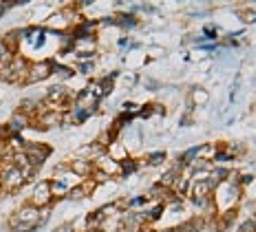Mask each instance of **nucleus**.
I'll return each mask as SVG.
<instances>
[{
    "label": "nucleus",
    "instance_id": "f257e3e1",
    "mask_svg": "<svg viewBox=\"0 0 256 232\" xmlns=\"http://www.w3.org/2000/svg\"><path fill=\"white\" fill-rule=\"evenodd\" d=\"M22 153L26 155V159H29L31 168L38 170L40 166L46 161V157L51 155V148H49V146H44V144H24Z\"/></svg>",
    "mask_w": 256,
    "mask_h": 232
},
{
    "label": "nucleus",
    "instance_id": "f03ea898",
    "mask_svg": "<svg viewBox=\"0 0 256 232\" xmlns=\"http://www.w3.org/2000/svg\"><path fill=\"white\" fill-rule=\"evenodd\" d=\"M51 75H53V62L44 60V62L29 64V71H26L24 84H38V82H42V80H49Z\"/></svg>",
    "mask_w": 256,
    "mask_h": 232
},
{
    "label": "nucleus",
    "instance_id": "7ed1b4c3",
    "mask_svg": "<svg viewBox=\"0 0 256 232\" xmlns=\"http://www.w3.org/2000/svg\"><path fill=\"white\" fill-rule=\"evenodd\" d=\"M64 122V113H60L58 109H49V111H42L38 115V124H31V126L40 128V131H49V128H56Z\"/></svg>",
    "mask_w": 256,
    "mask_h": 232
},
{
    "label": "nucleus",
    "instance_id": "20e7f679",
    "mask_svg": "<svg viewBox=\"0 0 256 232\" xmlns=\"http://www.w3.org/2000/svg\"><path fill=\"white\" fill-rule=\"evenodd\" d=\"M51 201H53L51 181H40L38 186L34 188V195H31V206H36V208H46Z\"/></svg>",
    "mask_w": 256,
    "mask_h": 232
},
{
    "label": "nucleus",
    "instance_id": "39448f33",
    "mask_svg": "<svg viewBox=\"0 0 256 232\" xmlns=\"http://www.w3.org/2000/svg\"><path fill=\"white\" fill-rule=\"evenodd\" d=\"M16 217V225H34V228H38V208L31 206V203H26L18 210V212H14Z\"/></svg>",
    "mask_w": 256,
    "mask_h": 232
},
{
    "label": "nucleus",
    "instance_id": "423d86ee",
    "mask_svg": "<svg viewBox=\"0 0 256 232\" xmlns=\"http://www.w3.org/2000/svg\"><path fill=\"white\" fill-rule=\"evenodd\" d=\"M71 172L76 177H90L93 175V170H95V164L90 159H82V157H78L76 161H71Z\"/></svg>",
    "mask_w": 256,
    "mask_h": 232
},
{
    "label": "nucleus",
    "instance_id": "0eeeda50",
    "mask_svg": "<svg viewBox=\"0 0 256 232\" xmlns=\"http://www.w3.org/2000/svg\"><path fill=\"white\" fill-rule=\"evenodd\" d=\"M98 170L106 172V175H108V177H113V175H122L120 161L110 159L108 155H100V157H98Z\"/></svg>",
    "mask_w": 256,
    "mask_h": 232
},
{
    "label": "nucleus",
    "instance_id": "6e6552de",
    "mask_svg": "<svg viewBox=\"0 0 256 232\" xmlns=\"http://www.w3.org/2000/svg\"><path fill=\"white\" fill-rule=\"evenodd\" d=\"M210 188H212L210 181H196L194 186H192V195H194V201L199 203V206H206V203H208Z\"/></svg>",
    "mask_w": 256,
    "mask_h": 232
},
{
    "label": "nucleus",
    "instance_id": "1a4fd4ad",
    "mask_svg": "<svg viewBox=\"0 0 256 232\" xmlns=\"http://www.w3.org/2000/svg\"><path fill=\"white\" fill-rule=\"evenodd\" d=\"M108 157H110V159H115V161H120V164H122L124 159H128V153H126V148L122 146L120 142H113V144H110V155H108Z\"/></svg>",
    "mask_w": 256,
    "mask_h": 232
},
{
    "label": "nucleus",
    "instance_id": "9d476101",
    "mask_svg": "<svg viewBox=\"0 0 256 232\" xmlns=\"http://www.w3.org/2000/svg\"><path fill=\"white\" fill-rule=\"evenodd\" d=\"M84 197H88V195L84 192L82 186H73L71 190H68V195H66V199H71V201H80V199H84Z\"/></svg>",
    "mask_w": 256,
    "mask_h": 232
},
{
    "label": "nucleus",
    "instance_id": "9b49d317",
    "mask_svg": "<svg viewBox=\"0 0 256 232\" xmlns=\"http://www.w3.org/2000/svg\"><path fill=\"white\" fill-rule=\"evenodd\" d=\"M93 69H95V64L93 62H82L80 64V73H84V75H88V73H93Z\"/></svg>",
    "mask_w": 256,
    "mask_h": 232
},
{
    "label": "nucleus",
    "instance_id": "f8f14e48",
    "mask_svg": "<svg viewBox=\"0 0 256 232\" xmlns=\"http://www.w3.org/2000/svg\"><path fill=\"white\" fill-rule=\"evenodd\" d=\"M164 159H166V155H164V153H154V155H150L148 164H150V166H157V164H162Z\"/></svg>",
    "mask_w": 256,
    "mask_h": 232
},
{
    "label": "nucleus",
    "instance_id": "ddd939ff",
    "mask_svg": "<svg viewBox=\"0 0 256 232\" xmlns=\"http://www.w3.org/2000/svg\"><path fill=\"white\" fill-rule=\"evenodd\" d=\"M194 102H208V93L206 91H201V89H194Z\"/></svg>",
    "mask_w": 256,
    "mask_h": 232
},
{
    "label": "nucleus",
    "instance_id": "4468645a",
    "mask_svg": "<svg viewBox=\"0 0 256 232\" xmlns=\"http://www.w3.org/2000/svg\"><path fill=\"white\" fill-rule=\"evenodd\" d=\"M241 232H256V219H250L248 223L241 228Z\"/></svg>",
    "mask_w": 256,
    "mask_h": 232
},
{
    "label": "nucleus",
    "instance_id": "2eb2a0df",
    "mask_svg": "<svg viewBox=\"0 0 256 232\" xmlns=\"http://www.w3.org/2000/svg\"><path fill=\"white\" fill-rule=\"evenodd\" d=\"M2 142H7V128L0 126V144H2Z\"/></svg>",
    "mask_w": 256,
    "mask_h": 232
},
{
    "label": "nucleus",
    "instance_id": "dca6fc26",
    "mask_svg": "<svg viewBox=\"0 0 256 232\" xmlns=\"http://www.w3.org/2000/svg\"><path fill=\"white\" fill-rule=\"evenodd\" d=\"M245 20H248V23H252V20H256V12H248V14H245Z\"/></svg>",
    "mask_w": 256,
    "mask_h": 232
},
{
    "label": "nucleus",
    "instance_id": "f3484780",
    "mask_svg": "<svg viewBox=\"0 0 256 232\" xmlns=\"http://www.w3.org/2000/svg\"><path fill=\"white\" fill-rule=\"evenodd\" d=\"M206 36H208V38H214V29H212V27H208V29H206Z\"/></svg>",
    "mask_w": 256,
    "mask_h": 232
},
{
    "label": "nucleus",
    "instance_id": "a211bd4d",
    "mask_svg": "<svg viewBox=\"0 0 256 232\" xmlns=\"http://www.w3.org/2000/svg\"><path fill=\"white\" fill-rule=\"evenodd\" d=\"M4 12H7V9H4V3H2V0H0V18H2V16H4Z\"/></svg>",
    "mask_w": 256,
    "mask_h": 232
},
{
    "label": "nucleus",
    "instance_id": "6ab92c4d",
    "mask_svg": "<svg viewBox=\"0 0 256 232\" xmlns=\"http://www.w3.org/2000/svg\"><path fill=\"white\" fill-rule=\"evenodd\" d=\"M0 199H2V190H0Z\"/></svg>",
    "mask_w": 256,
    "mask_h": 232
},
{
    "label": "nucleus",
    "instance_id": "aec40b11",
    "mask_svg": "<svg viewBox=\"0 0 256 232\" xmlns=\"http://www.w3.org/2000/svg\"><path fill=\"white\" fill-rule=\"evenodd\" d=\"M168 232H172V230H168Z\"/></svg>",
    "mask_w": 256,
    "mask_h": 232
}]
</instances>
